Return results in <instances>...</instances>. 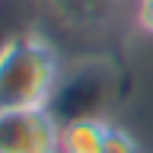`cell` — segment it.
I'll return each mask as SVG.
<instances>
[{
	"label": "cell",
	"instance_id": "7",
	"mask_svg": "<svg viewBox=\"0 0 153 153\" xmlns=\"http://www.w3.org/2000/svg\"><path fill=\"white\" fill-rule=\"evenodd\" d=\"M3 3H7V0H0V48L7 45L10 38L16 35V32H22V29L16 26V16H13V13H10Z\"/></svg>",
	"mask_w": 153,
	"mask_h": 153
},
{
	"label": "cell",
	"instance_id": "4",
	"mask_svg": "<svg viewBox=\"0 0 153 153\" xmlns=\"http://www.w3.org/2000/svg\"><path fill=\"white\" fill-rule=\"evenodd\" d=\"M112 124L102 115L61 121V153H102Z\"/></svg>",
	"mask_w": 153,
	"mask_h": 153
},
{
	"label": "cell",
	"instance_id": "3",
	"mask_svg": "<svg viewBox=\"0 0 153 153\" xmlns=\"http://www.w3.org/2000/svg\"><path fill=\"white\" fill-rule=\"evenodd\" d=\"M108 96V74L99 70L96 64L76 67L74 74H61V83L51 99V112L57 121H70V118H86V115H99V105Z\"/></svg>",
	"mask_w": 153,
	"mask_h": 153
},
{
	"label": "cell",
	"instance_id": "8",
	"mask_svg": "<svg viewBox=\"0 0 153 153\" xmlns=\"http://www.w3.org/2000/svg\"><path fill=\"white\" fill-rule=\"evenodd\" d=\"M134 19H137V26H140L147 35H153V0H137Z\"/></svg>",
	"mask_w": 153,
	"mask_h": 153
},
{
	"label": "cell",
	"instance_id": "1",
	"mask_svg": "<svg viewBox=\"0 0 153 153\" xmlns=\"http://www.w3.org/2000/svg\"><path fill=\"white\" fill-rule=\"evenodd\" d=\"M61 57L45 35L22 29L0 48V115L48 108L61 83Z\"/></svg>",
	"mask_w": 153,
	"mask_h": 153
},
{
	"label": "cell",
	"instance_id": "6",
	"mask_svg": "<svg viewBox=\"0 0 153 153\" xmlns=\"http://www.w3.org/2000/svg\"><path fill=\"white\" fill-rule=\"evenodd\" d=\"M102 153H140V143H137V137H134L131 131L112 124V131H108V137H105Z\"/></svg>",
	"mask_w": 153,
	"mask_h": 153
},
{
	"label": "cell",
	"instance_id": "5",
	"mask_svg": "<svg viewBox=\"0 0 153 153\" xmlns=\"http://www.w3.org/2000/svg\"><path fill=\"white\" fill-rule=\"evenodd\" d=\"M48 7L76 32H99L112 19L115 0H48Z\"/></svg>",
	"mask_w": 153,
	"mask_h": 153
},
{
	"label": "cell",
	"instance_id": "2",
	"mask_svg": "<svg viewBox=\"0 0 153 153\" xmlns=\"http://www.w3.org/2000/svg\"><path fill=\"white\" fill-rule=\"evenodd\" d=\"M0 153H61V121L51 108L0 115Z\"/></svg>",
	"mask_w": 153,
	"mask_h": 153
}]
</instances>
